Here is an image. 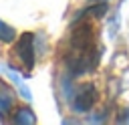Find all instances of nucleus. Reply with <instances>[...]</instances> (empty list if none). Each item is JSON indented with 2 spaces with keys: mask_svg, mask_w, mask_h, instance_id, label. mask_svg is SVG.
I'll use <instances>...</instances> for the list:
<instances>
[{
  "mask_svg": "<svg viewBox=\"0 0 129 125\" xmlns=\"http://www.w3.org/2000/svg\"><path fill=\"white\" fill-rule=\"evenodd\" d=\"M14 91L10 85H6L4 81H0V117H6L10 113V109L14 107Z\"/></svg>",
  "mask_w": 129,
  "mask_h": 125,
  "instance_id": "4",
  "label": "nucleus"
},
{
  "mask_svg": "<svg viewBox=\"0 0 129 125\" xmlns=\"http://www.w3.org/2000/svg\"><path fill=\"white\" fill-rule=\"evenodd\" d=\"M99 38L97 28L93 24V18L79 16L64 48V67L73 77H81L87 73H93L99 65Z\"/></svg>",
  "mask_w": 129,
  "mask_h": 125,
  "instance_id": "1",
  "label": "nucleus"
},
{
  "mask_svg": "<svg viewBox=\"0 0 129 125\" xmlns=\"http://www.w3.org/2000/svg\"><path fill=\"white\" fill-rule=\"evenodd\" d=\"M12 121L14 123H20V125H32V123H36V115L28 107H20V109H16Z\"/></svg>",
  "mask_w": 129,
  "mask_h": 125,
  "instance_id": "5",
  "label": "nucleus"
},
{
  "mask_svg": "<svg viewBox=\"0 0 129 125\" xmlns=\"http://www.w3.org/2000/svg\"><path fill=\"white\" fill-rule=\"evenodd\" d=\"M97 99H99V93H97L95 83H83V85L77 89V93L73 95L71 105H73V109H75L77 113H89V111L95 107Z\"/></svg>",
  "mask_w": 129,
  "mask_h": 125,
  "instance_id": "2",
  "label": "nucleus"
},
{
  "mask_svg": "<svg viewBox=\"0 0 129 125\" xmlns=\"http://www.w3.org/2000/svg\"><path fill=\"white\" fill-rule=\"evenodd\" d=\"M14 54H16V58L20 60V65H22V69H26V71H30L32 67H34V34L32 32H24V34H20V38L16 40V44H14Z\"/></svg>",
  "mask_w": 129,
  "mask_h": 125,
  "instance_id": "3",
  "label": "nucleus"
},
{
  "mask_svg": "<svg viewBox=\"0 0 129 125\" xmlns=\"http://www.w3.org/2000/svg\"><path fill=\"white\" fill-rule=\"evenodd\" d=\"M14 40H16L14 26L6 24L4 20H0V42H14Z\"/></svg>",
  "mask_w": 129,
  "mask_h": 125,
  "instance_id": "7",
  "label": "nucleus"
},
{
  "mask_svg": "<svg viewBox=\"0 0 129 125\" xmlns=\"http://www.w3.org/2000/svg\"><path fill=\"white\" fill-rule=\"evenodd\" d=\"M2 71H4V73L8 75V79H10V81H12V83H14L16 87H18V91H20V95H22V97H24L26 101H30V99H32V95H30V91H28V87H26V85L22 83V79H20V77H18V75H16L14 71H8V69H4V67H2Z\"/></svg>",
  "mask_w": 129,
  "mask_h": 125,
  "instance_id": "6",
  "label": "nucleus"
}]
</instances>
